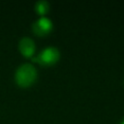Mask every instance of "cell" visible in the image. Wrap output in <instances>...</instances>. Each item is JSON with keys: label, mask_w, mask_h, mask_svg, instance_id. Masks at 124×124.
<instances>
[{"label": "cell", "mask_w": 124, "mask_h": 124, "mask_svg": "<svg viewBox=\"0 0 124 124\" xmlns=\"http://www.w3.org/2000/svg\"><path fill=\"white\" fill-rule=\"evenodd\" d=\"M37 78L36 68L29 63L19 66L16 72V81L21 87L31 85Z\"/></svg>", "instance_id": "1"}, {"label": "cell", "mask_w": 124, "mask_h": 124, "mask_svg": "<svg viewBox=\"0 0 124 124\" xmlns=\"http://www.w3.org/2000/svg\"><path fill=\"white\" fill-rule=\"evenodd\" d=\"M58 59H59V51L54 46H48L44 48L37 56V58H34V60H38L41 64L44 65H51L55 63Z\"/></svg>", "instance_id": "2"}, {"label": "cell", "mask_w": 124, "mask_h": 124, "mask_svg": "<svg viewBox=\"0 0 124 124\" xmlns=\"http://www.w3.org/2000/svg\"><path fill=\"white\" fill-rule=\"evenodd\" d=\"M32 28H33V31L35 32V34H37L39 36H45L51 31L52 22L49 18H47L46 16H42L36 22H34V24L32 25Z\"/></svg>", "instance_id": "3"}, {"label": "cell", "mask_w": 124, "mask_h": 124, "mask_svg": "<svg viewBox=\"0 0 124 124\" xmlns=\"http://www.w3.org/2000/svg\"><path fill=\"white\" fill-rule=\"evenodd\" d=\"M19 50L20 52L26 56V57H30L34 54L35 52V44L33 42V40H31L28 37H24L19 41Z\"/></svg>", "instance_id": "4"}, {"label": "cell", "mask_w": 124, "mask_h": 124, "mask_svg": "<svg viewBox=\"0 0 124 124\" xmlns=\"http://www.w3.org/2000/svg\"><path fill=\"white\" fill-rule=\"evenodd\" d=\"M35 8H36V11H37V13L39 15L44 16L45 14H46L48 12V10H49V4H48V2H46L45 0H41V1H38L36 3Z\"/></svg>", "instance_id": "5"}, {"label": "cell", "mask_w": 124, "mask_h": 124, "mask_svg": "<svg viewBox=\"0 0 124 124\" xmlns=\"http://www.w3.org/2000/svg\"><path fill=\"white\" fill-rule=\"evenodd\" d=\"M120 124H124V118L122 119V121H121V123H120Z\"/></svg>", "instance_id": "6"}]
</instances>
